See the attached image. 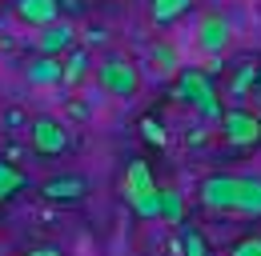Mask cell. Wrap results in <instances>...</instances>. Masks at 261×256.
Returning a JSON list of instances; mask_svg holds the SVG:
<instances>
[{"label":"cell","mask_w":261,"mask_h":256,"mask_svg":"<svg viewBox=\"0 0 261 256\" xmlns=\"http://www.w3.org/2000/svg\"><path fill=\"white\" fill-rule=\"evenodd\" d=\"M201 204L209 212H241V216H261V176H233V172H213L201 180Z\"/></svg>","instance_id":"cell-1"},{"label":"cell","mask_w":261,"mask_h":256,"mask_svg":"<svg viewBox=\"0 0 261 256\" xmlns=\"http://www.w3.org/2000/svg\"><path fill=\"white\" fill-rule=\"evenodd\" d=\"M177 100H185V104H193L197 112L205 116V120H221V96L213 88V72H205V68H177V88H173Z\"/></svg>","instance_id":"cell-2"},{"label":"cell","mask_w":261,"mask_h":256,"mask_svg":"<svg viewBox=\"0 0 261 256\" xmlns=\"http://www.w3.org/2000/svg\"><path fill=\"white\" fill-rule=\"evenodd\" d=\"M125 200L141 220H157V204H161V184L153 180L145 160H129L125 168Z\"/></svg>","instance_id":"cell-3"},{"label":"cell","mask_w":261,"mask_h":256,"mask_svg":"<svg viewBox=\"0 0 261 256\" xmlns=\"http://www.w3.org/2000/svg\"><path fill=\"white\" fill-rule=\"evenodd\" d=\"M97 88L105 96H113V100H133V96L141 92V72H137V64L129 56H105L97 64Z\"/></svg>","instance_id":"cell-4"},{"label":"cell","mask_w":261,"mask_h":256,"mask_svg":"<svg viewBox=\"0 0 261 256\" xmlns=\"http://www.w3.org/2000/svg\"><path fill=\"white\" fill-rule=\"evenodd\" d=\"M24 132H29V144L36 156H61L68 148V124L57 116H33Z\"/></svg>","instance_id":"cell-5"},{"label":"cell","mask_w":261,"mask_h":256,"mask_svg":"<svg viewBox=\"0 0 261 256\" xmlns=\"http://www.w3.org/2000/svg\"><path fill=\"white\" fill-rule=\"evenodd\" d=\"M217 124H221V132L233 148H257L261 144V116L245 112V108H225Z\"/></svg>","instance_id":"cell-6"},{"label":"cell","mask_w":261,"mask_h":256,"mask_svg":"<svg viewBox=\"0 0 261 256\" xmlns=\"http://www.w3.org/2000/svg\"><path fill=\"white\" fill-rule=\"evenodd\" d=\"M89 192H93V184H89V176H81V172H57V176H48V180L40 184V196H44L48 204H81Z\"/></svg>","instance_id":"cell-7"},{"label":"cell","mask_w":261,"mask_h":256,"mask_svg":"<svg viewBox=\"0 0 261 256\" xmlns=\"http://www.w3.org/2000/svg\"><path fill=\"white\" fill-rule=\"evenodd\" d=\"M197 48H201L209 60L225 56V48H229V20L225 16H217V12L201 16V24H197Z\"/></svg>","instance_id":"cell-8"},{"label":"cell","mask_w":261,"mask_h":256,"mask_svg":"<svg viewBox=\"0 0 261 256\" xmlns=\"http://www.w3.org/2000/svg\"><path fill=\"white\" fill-rule=\"evenodd\" d=\"M72 44H76V28H72L68 16L65 20H53L48 28L36 36V52H40V56H65Z\"/></svg>","instance_id":"cell-9"},{"label":"cell","mask_w":261,"mask_h":256,"mask_svg":"<svg viewBox=\"0 0 261 256\" xmlns=\"http://www.w3.org/2000/svg\"><path fill=\"white\" fill-rule=\"evenodd\" d=\"M12 12H16V20L29 24V28H48L53 20H61V4H57V0H16Z\"/></svg>","instance_id":"cell-10"},{"label":"cell","mask_w":261,"mask_h":256,"mask_svg":"<svg viewBox=\"0 0 261 256\" xmlns=\"http://www.w3.org/2000/svg\"><path fill=\"white\" fill-rule=\"evenodd\" d=\"M89 76V48H68L65 56H61V84L65 88H76L81 80Z\"/></svg>","instance_id":"cell-11"},{"label":"cell","mask_w":261,"mask_h":256,"mask_svg":"<svg viewBox=\"0 0 261 256\" xmlns=\"http://www.w3.org/2000/svg\"><path fill=\"white\" fill-rule=\"evenodd\" d=\"M24 76H29V84H40V88L61 84V56H33Z\"/></svg>","instance_id":"cell-12"},{"label":"cell","mask_w":261,"mask_h":256,"mask_svg":"<svg viewBox=\"0 0 261 256\" xmlns=\"http://www.w3.org/2000/svg\"><path fill=\"white\" fill-rule=\"evenodd\" d=\"M24 184H29V176H24L12 160H0V204H8V200L24 188Z\"/></svg>","instance_id":"cell-13"},{"label":"cell","mask_w":261,"mask_h":256,"mask_svg":"<svg viewBox=\"0 0 261 256\" xmlns=\"http://www.w3.org/2000/svg\"><path fill=\"white\" fill-rule=\"evenodd\" d=\"M193 8V0H149V16L153 24H173L177 16H185Z\"/></svg>","instance_id":"cell-14"},{"label":"cell","mask_w":261,"mask_h":256,"mask_svg":"<svg viewBox=\"0 0 261 256\" xmlns=\"http://www.w3.org/2000/svg\"><path fill=\"white\" fill-rule=\"evenodd\" d=\"M157 216L165 224H185V200H181V192L177 188H161V204H157Z\"/></svg>","instance_id":"cell-15"},{"label":"cell","mask_w":261,"mask_h":256,"mask_svg":"<svg viewBox=\"0 0 261 256\" xmlns=\"http://www.w3.org/2000/svg\"><path fill=\"white\" fill-rule=\"evenodd\" d=\"M181 240H185V256H209V244H205L201 228H193V224H181Z\"/></svg>","instance_id":"cell-16"},{"label":"cell","mask_w":261,"mask_h":256,"mask_svg":"<svg viewBox=\"0 0 261 256\" xmlns=\"http://www.w3.org/2000/svg\"><path fill=\"white\" fill-rule=\"evenodd\" d=\"M153 64H157V72H177V48L165 40L153 48Z\"/></svg>","instance_id":"cell-17"},{"label":"cell","mask_w":261,"mask_h":256,"mask_svg":"<svg viewBox=\"0 0 261 256\" xmlns=\"http://www.w3.org/2000/svg\"><path fill=\"white\" fill-rule=\"evenodd\" d=\"M29 120H33V116H29L24 108H4V112H0L4 132H24V128H29Z\"/></svg>","instance_id":"cell-18"},{"label":"cell","mask_w":261,"mask_h":256,"mask_svg":"<svg viewBox=\"0 0 261 256\" xmlns=\"http://www.w3.org/2000/svg\"><path fill=\"white\" fill-rule=\"evenodd\" d=\"M89 116H93V108H89V104H85L81 96H72V100H65V124H68V120H72V124H85Z\"/></svg>","instance_id":"cell-19"},{"label":"cell","mask_w":261,"mask_h":256,"mask_svg":"<svg viewBox=\"0 0 261 256\" xmlns=\"http://www.w3.org/2000/svg\"><path fill=\"white\" fill-rule=\"evenodd\" d=\"M229 256H261V236H241L229 248Z\"/></svg>","instance_id":"cell-20"},{"label":"cell","mask_w":261,"mask_h":256,"mask_svg":"<svg viewBox=\"0 0 261 256\" xmlns=\"http://www.w3.org/2000/svg\"><path fill=\"white\" fill-rule=\"evenodd\" d=\"M141 128H145V140H149V144H165V128L157 124L153 116H145V120H141Z\"/></svg>","instance_id":"cell-21"},{"label":"cell","mask_w":261,"mask_h":256,"mask_svg":"<svg viewBox=\"0 0 261 256\" xmlns=\"http://www.w3.org/2000/svg\"><path fill=\"white\" fill-rule=\"evenodd\" d=\"M253 76H257V64H249V68H241V72H237V80H233V92L241 96L245 88H249V84H253Z\"/></svg>","instance_id":"cell-22"},{"label":"cell","mask_w":261,"mask_h":256,"mask_svg":"<svg viewBox=\"0 0 261 256\" xmlns=\"http://www.w3.org/2000/svg\"><path fill=\"white\" fill-rule=\"evenodd\" d=\"M57 4H61L65 16H81V12H85V0H57Z\"/></svg>","instance_id":"cell-23"},{"label":"cell","mask_w":261,"mask_h":256,"mask_svg":"<svg viewBox=\"0 0 261 256\" xmlns=\"http://www.w3.org/2000/svg\"><path fill=\"white\" fill-rule=\"evenodd\" d=\"M24 256H65V252H61L57 244H33V248H29Z\"/></svg>","instance_id":"cell-24"},{"label":"cell","mask_w":261,"mask_h":256,"mask_svg":"<svg viewBox=\"0 0 261 256\" xmlns=\"http://www.w3.org/2000/svg\"><path fill=\"white\" fill-rule=\"evenodd\" d=\"M105 40H109V32H105V28H89V32H85V44H89V48H93V44H105Z\"/></svg>","instance_id":"cell-25"},{"label":"cell","mask_w":261,"mask_h":256,"mask_svg":"<svg viewBox=\"0 0 261 256\" xmlns=\"http://www.w3.org/2000/svg\"><path fill=\"white\" fill-rule=\"evenodd\" d=\"M253 84H257V92H261V68H257V76H253Z\"/></svg>","instance_id":"cell-26"},{"label":"cell","mask_w":261,"mask_h":256,"mask_svg":"<svg viewBox=\"0 0 261 256\" xmlns=\"http://www.w3.org/2000/svg\"><path fill=\"white\" fill-rule=\"evenodd\" d=\"M0 144H4V124H0Z\"/></svg>","instance_id":"cell-27"},{"label":"cell","mask_w":261,"mask_h":256,"mask_svg":"<svg viewBox=\"0 0 261 256\" xmlns=\"http://www.w3.org/2000/svg\"><path fill=\"white\" fill-rule=\"evenodd\" d=\"M85 4H93V0H85Z\"/></svg>","instance_id":"cell-28"}]
</instances>
